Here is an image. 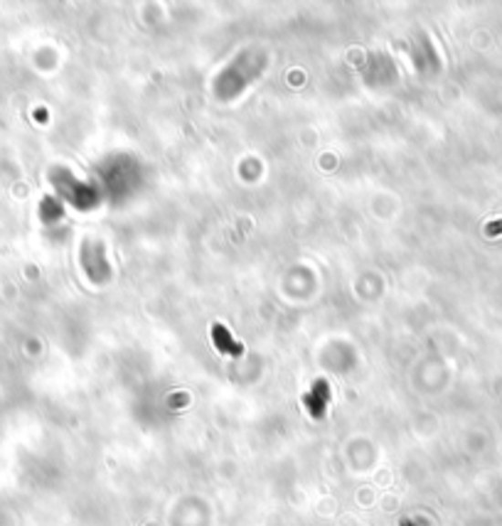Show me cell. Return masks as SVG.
I'll list each match as a JSON object with an SVG mask.
<instances>
[{
	"instance_id": "cell-1",
	"label": "cell",
	"mask_w": 502,
	"mask_h": 526,
	"mask_svg": "<svg viewBox=\"0 0 502 526\" xmlns=\"http://www.w3.org/2000/svg\"><path fill=\"white\" fill-rule=\"evenodd\" d=\"M303 404H306V408H309L313 418H323L325 408L330 404V387H328V381L318 379L316 387L303 397Z\"/></svg>"
},
{
	"instance_id": "cell-2",
	"label": "cell",
	"mask_w": 502,
	"mask_h": 526,
	"mask_svg": "<svg viewBox=\"0 0 502 526\" xmlns=\"http://www.w3.org/2000/svg\"><path fill=\"white\" fill-rule=\"evenodd\" d=\"M212 342L217 345V349L222 355L239 356L244 352L242 345L232 337V332H229L225 325H214V327H212Z\"/></svg>"
},
{
	"instance_id": "cell-3",
	"label": "cell",
	"mask_w": 502,
	"mask_h": 526,
	"mask_svg": "<svg viewBox=\"0 0 502 526\" xmlns=\"http://www.w3.org/2000/svg\"><path fill=\"white\" fill-rule=\"evenodd\" d=\"M486 234H487V236L502 234V222H493V224H487V227H486Z\"/></svg>"
},
{
	"instance_id": "cell-4",
	"label": "cell",
	"mask_w": 502,
	"mask_h": 526,
	"mask_svg": "<svg viewBox=\"0 0 502 526\" xmlns=\"http://www.w3.org/2000/svg\"><path fill=\"white\" fill-rule=\"evenodd\" d=\"M399 526H416V524H413V521H409V519H402V521H399Z\"/></svg>"
}]
</instances>
